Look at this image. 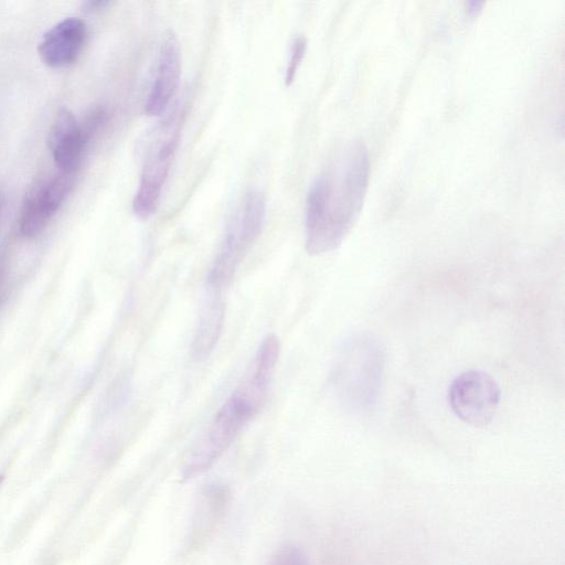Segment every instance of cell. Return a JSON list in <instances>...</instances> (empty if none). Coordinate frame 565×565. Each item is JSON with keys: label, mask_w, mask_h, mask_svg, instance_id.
I'll list each match as a JSON object with an SVG mask.
<instances>
[{"label": "cell", "mask_w": 565, "mask_h": 565, "mask_svg": "<svg viewBox=\"0 0 565 565\" xmlns=\"http://www.w3.org/2000/svg\"><path fill=\"white\" fill-rule=\"evenodd\" d=\"M95 132L79 124L67 108H61L49 131V147L58 171L76 173L86 145Z\"/></svg>", "instance_id": "obj_8"}, {"label": "cell", "mask_w": 565, "mask_h": 565, "mask_svg": "<svg viewBox=\"0 0 565 565\" xmlns=\"http://www.w3.org/2000/svg\"><path fill=\"white\" fill-rule=\"evenodd\" d=\"M500 397L498 383L486 372L477 370L458 375L448 392L452 412L475 427H483L493 419Z\"/></svg>", "instance_id": "obj_6"}, {"label": "cell", "mask_w": 565, "mask_h": 565, "mask_svg": "<svg viewBox=\"0 0 565 565\" xmlns=\"http://www.w3.org/2000/svg\"><path fill=\"white\" fill-rule=\"evenodd\" d=\"M180 138V119L168 122L167 129L154 141L148 152L138 188L132 199V211L139 218L156 213L168 179Z\"/></svg>", "instance_id": "obj_5"}, {"label": "cell", "mask_w": 565, "mask_h": 565, "mask_svg": "<svg viewBox=\"0 0 565 565\" xmlns=\"http://www.w3.org/2000/svg\"><path fill=\"white\" fill-rule=\"evenodd\" d=\"M307 49V40L302 35H298L294 39L290 46V55L285 70L284 82L286 86L291 85L294 82L297 71L302 62Z\"/></svg>", "instance_id": "obj_12"}, {"label": "cell", "mask_w": 565, "mask_h": 565, "mask_svg": "<svg viewBox=\"0 0 565 565\" xmlns=\"http://www.w3.org/2000/svg\"><path fill=\"white\" fill-rule=\"evenodd\" d=\"M370 178L364 143L352 139L335 152L316 178L306 201V249L320 255L335 249L358 218Z\"/></svg>", "instance_id": "obj_1"}, {"label": "cell", "mask_w": 565, "mask_h": 565, "mask_svg": "<svg viewBox=\"0 0 565 565\" xmlns=\"http://www.w3.org/2000/svg\"><path fill=\"white\" fill-rule=\"evenodd\" d=\"M269 565H311V563L300 547L286 544L274 553Z\"/></svg>", "instance_id": "obj_13"}, {"label": "cell", "mask_w": 565, "mask_h": 565, "mask_svg": "<svg viewBox=\"0 0 565 565\" xmlns=\"http://www.w3.org/2000/svg\"><path fill=\"white\" fill-rule=\"evenodd\" d=\"M86 40V24L68 17L53 25L39 44V55L51 67H65L76 61Z\"/></svg>", "instance_id": "obj_10"}, {"label": "cell", "mask_w": 565, "mask_h": 565, "mask_svg": "<svg viewBox=\"0 0 565 565\" xmlns=\"http://www.w3.org/2000/svg\"><path fill=\"white\" fill-rule=\"evenodd\" d=\"M181 77V51L175 34L170 31L159 52L153 83L145 103L148 116H160L175 96Z\"/></svg>", "instance_id": "obj_9"}, {"label": "cell", "mask_w": 565, "mask_h": 565, "mask_svg": "<svg viewBox=\"0 0 565 565\" xmlns=\"http://www.w3.org/2000/svg\"><path fill=\"white\" fill-rule=\"evenodd\" d=\"M224 317L225 302L222 294L206 289L192 344L195 359H205L213 351L223 329Z\"/></svg>", "instance_id": "obj_11"}, {"label": "cell", "mask_w": 565, "mask_h": 565, "mask_svg": "<svg viewBox=\"0 0 565 565\" xmlns=\"http://www.w3.org/2000/svg\"><path fill=\"white\" fill-rule=\"evenodd\" d=\"M75 173L44 175L34 181L22 201L19 228L23 236H38L50 223L70 192Z\"/></svg>", "instance_id": "obj_7"}, {"label": "cell", "mask_w": 565, "mask_h": 565, "mask_svg": "<svg viewBox=\"0 0 565 565\" xmlns=\"http://www.w3.org/2000/svg\"><path fill=\"white\" fill-rule=\"evenodd\" d=\"M109 2L108 1H92V2H86V6L89 10H96V9H100L105 6H107Z\"/></svg>", "instance_id": "obj_14"}, {"label": "cell", "mask_w": 565, "mask_h": 565, "mask_svg": "<svg viewBox=\"0 0 565 565\" xmlns=\"http://www.w3.org/2000/svg\"><path fill=\"white\" fill-rule=\"evenodd\" d=\"M384 355L369 335L352 338L343 348L333 374V385L350 408L365 412L376 403L381 390Z\"/></svg>", "instance_id": "obj_3"}, {"label": "cell", "mask_w": 565, "mask_h": 565, "mask_svg": "<svg viewBox=\"0 0 565 565\" xmlns=\"http://www.w3.org/2000/svg\"><path fill=\"white\" fill-rule=\"evenodd\" d=\"M266 217V200L257 190L241 199L225 228L224 236L206 277V289L222 292L259 236Z\"/></svg>", "instance_id": "obj_4"}, {"label": "cell", "mask_w": 565, "mask_h": 565, "mask_svg": "<svg viewBox=\"0 0 565 565\" xmlns=\"http://www.w3.org/2000/svg\"><path fill=\"white\" fill-rule=\"evenodd\" d=\"M279 351L275 334L263 339L244 377L218 408L186 460L183 478H193L209 469L257 416L267 398Z\"/></svg>", "instance_id": "obj_2"}, {"label": "cell", "mask_w": 565, "mask_h": 565, "mask_svg": "<svg viewBox=\"0 0 565 565\" xmlns=\"http://www.w3.org/2000/svg\"><path fill=\"white\" fill-rule=\"evenodd\" d=\"M2 477L0 476V483H1Z\"/></svg>", "instance_id": "obj_15"}]
</instances>
